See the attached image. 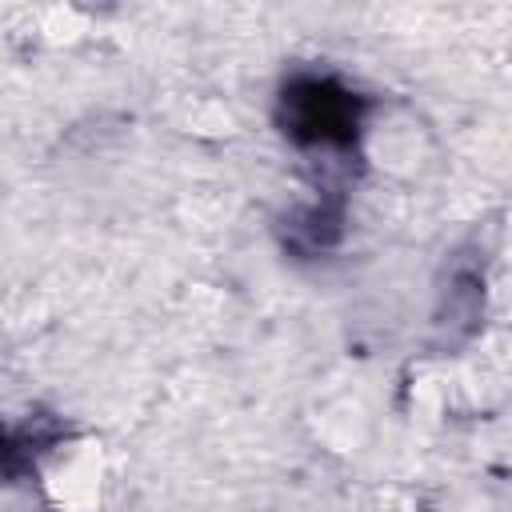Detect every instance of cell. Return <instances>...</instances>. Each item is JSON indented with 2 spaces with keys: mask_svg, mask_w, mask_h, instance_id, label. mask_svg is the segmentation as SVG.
<instances>
[{
  "mask_svg": "<svg viewBox=\"0 0 512 512\" xmlns=\"http://www.w3.org/2000/svg\"><path fill=\"white\" fill-rule=\"evenodd\" d=\"M368 100L336 76L296 72L284 80L276 100L280 132L296 148H352L364 124Z\"/></svg>",
  "mask_w": 512,
  "mask_h": 512,
  "instance_id": "obj_1",
  "label": "cell"
},
{
  "mask_svg": "<svg viewBox=\"0 0 512 512\" xmlns=\"http://www.w3.org/2000/svg\"><path fill=\"white\" fill-rule=\"evenodd\" d=\"M56 432H32V428H0V476H20L32 468V456L40 452V444H52Z\"/></svg>",
  "mask_w": 512,
  "mask_h": 512,
  "instance_id": "obj_3",
  "label": "cell"
},
{
  "mask_svg": "<svg viewBox=\"0 0 512 512\" xmlns=\"http://www.w3.org/2000/svg\"><path fill=\"white\" fill-rule=\"evenodd\" d=\"M344 232V200L340 196H320L316 204H304L292 220H288V244L296 252H324L340 240Z\"/></svg>",
  "mask_w": 512,
  "mask_h": 512,
  "instance_id": "obj_2",
  "label": "cell"
}]
</instances>
